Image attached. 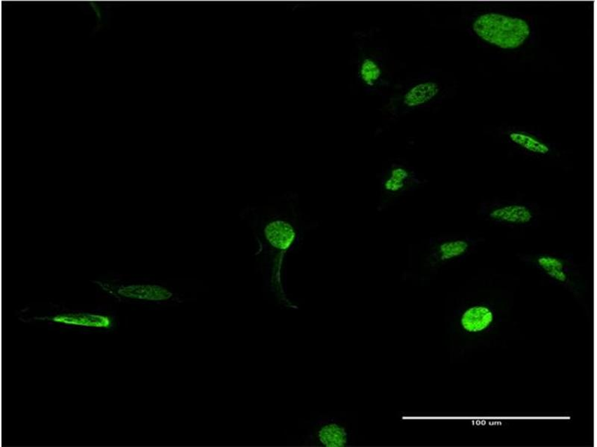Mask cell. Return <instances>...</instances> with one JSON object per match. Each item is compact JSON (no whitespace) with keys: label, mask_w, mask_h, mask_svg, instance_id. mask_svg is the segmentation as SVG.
I'll use <instances>...</instances> for the list:
<instances>
[{"label":"cell","mask_w":597,"mask_h":447,"mask_svg":"<svg viewBox=\"0 0 597 447\" xmlns=\"http://www.w3.org/2000/svg\"><path fill=\"white\" fill-rule=\"evenodd\" d=\"M52 320L69 325L99 328H107L111 325L109 318L88 313L67 314V315L58 316Z\"/></svg>","instance_id":"obj_6"},{"label":"cell","mask_w":597,"mask_h":447,"mask_svg":"<svg viewBox=\"0 0 597 447\" xmlns=\"http://www.w3.org/2000/svg\"><path fill=\"white\" fill-rule=\"evenodd\" d=\"M118 293L122 296L147 300L152 301H163L170 300L173 293L169 288L159 285H135L123 287L118 290Z\"/></svg>","instance_id":"obj_4"},{"label":"cell","mask_w":597,"mask_h":447,"mask_svg":"<svg viewBox=\"0 0 597 447\" xmlns=\"http://www.w3.org/2000/svg\"><path fill=\"white\" fill-rule=\"evenodd\" d=\"M469 248V243L465 240L457 239L445 241L438 248V260L440 262H447L460 258L468 252Z\"/></svg>","instance_id":"obj_10"},{"label":"cell","mask_w":597,"mask_h":447,"mask_svg":"<svg viewBox=\"0 0 597 447\" xmlns=\"http://www.w3.org/2000/svg\"><path fill=\"white\" fill-rule=\"evenodd\" d=\"M317 437L320 443L327 447H343L348 441L345 429L336 424L322 427L317 432Z\"/></svg>","instance_id":"obj_9"},{"label":"cell","mask_w":597,"mask_h":447,"mask_svg":"<svg viewBox=\"0 0 597 447\" xmlns=\"http://www.w3.org/2000/svg\"><path fill=\"white\" fill-rule=\"evenodd\" d=\"M537 263L553 279L560 283L568 280V275L564 271L565 265L560 259L544 255L537 258Z\"/></svg>","instance_id":"obj_11"},{"label":"cell","mask_w":597,"mask_h":447,"mask_svg":"<svg viewBox=\"0 0 597 447\" xmlns=\"http://www.w3.org/2000/svg\"><path fill=\"white\" fill-rule=\"evenodd\" d=\"M489 216L494 221L511 225L528 224L533 219L531 210L520 204L497 208L490 213Z\"/></svg>","instance_id":"obj_3"},{"label":"cell","mask_w":597,"mask_h":447,"mask_svg":"<svg viewBox=\"0 0 597 447\" xmlns=\"http://www.w3.org/2000/svg\"><path fill=\"white\" fill-rule=\"evenodd\" d=\"M473 29L483 41L504 50L517 49L531 33L527 21L496 13L480 16L473 22Z\"/></svg>","instance_id":"obj_2"},{"label":"cell","mask_w":597,"mask_h":447,"mask_svg":"<svg viewBox=\"0 0 597 447\" xmlns=\"http://www.w3.org/2000/svg\"><path fill=\"white\" fill-rule=\"evenodd\" d=\"M282 199L249 205L240 212L242 221L249 228L255 243V259L270 291L283 305L296 308L284 291L283 273L287 258L298 239L294 217Z\"/></svg>","instance_id":"obj_1"},{"label":"cell","mask_w":597,"mask_h":447,"mask_svg":"<svg viewBox=\"0 0 597 447\" xmlns=\"http://www.w3.org/2000/svg\"><path fill=\"white\" fill-rule=\"evenodd\" d=\"M493 319V313L487 307H473L464 313L461 324L468 332H481L489 327Z\"/></svg>","instance_id":"obj_5"},{"label":"cell","mask_w":597,"mask_h":447,"mask_svg":"<svg viewBox=\"0 0 597 447\" xmlns=\"http://www.w3.org/2000/svg\"><path fill=\"white\" fill-rule=\"evenodd\" d=\"M360 74L367 86L372 87L380 78L381 71L374 60L366 58L362 65Z\"/></svg>","instance_id":"obj_13"},{"label":"cell","mask_w":597,"mask_h":447,"mask_svg":"<svg viewBox=\"0 0 597 447\" xmlns=\"http://www.w3.org/2000/svg\"><path fill=\"white\" fill-rule=\"evenodd\" d=\"M510 138L512 142L531 152L546 154L549 152V148L546 144L527 135L521 134V133H512L510 135Z\"/></svg>","instance_id":"obj_12"},{"label":"cell","mask_w":597,"mask_h":447,"mask_svg":"<svg viewBox=\"0 0 597 447\" xmlns=\"http://www.w3.org/2000/svg\"><path fill=\"white\" fill-rule=\"evenodd\" d=\"M439 93L438 84L428 81L417 84L404 96V103L409 107L422 105L432 100Z\"/></svg>","instance_id":"obj_7"},{"label":"cell","mask_w":597,"mask_h":447,"mask_svg":"<svg viewBox=\"0 0 597 447\" xmlns=\"http://www.w3.org/2000/svg\"><path fill=\"white\" fill-rule=\"evenodd\" d=\"M411 173L403 167L393 168L382 182V188L391 196L400 194L409 188L412 179Z\"/></svg>","instance_id":"obj_8"}]
</instances>
